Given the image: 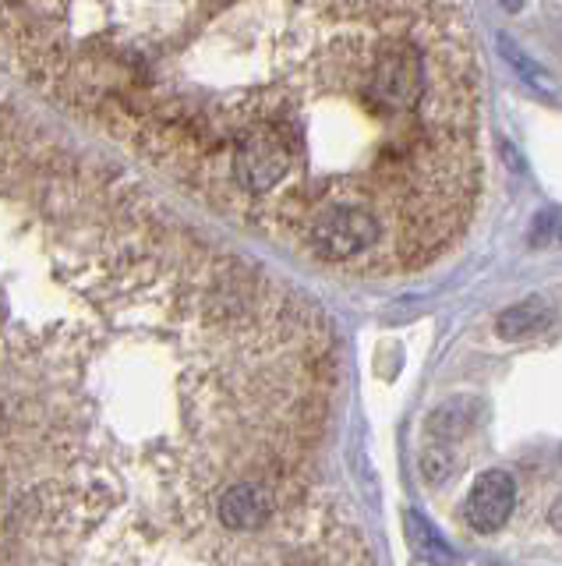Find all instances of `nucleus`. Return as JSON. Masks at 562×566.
<instances>
[{
  "mask_svg": "<svg viewBox=\"0 0 562 566\" xmlns=\"http://www.w3.org/2000/svg\"><path fill=\"white\" fill-rule=\"evenodd\" d=\"M502 4H506L509 11H520V8H523V0H502Z\"/></svg>",
  "mask_w": 562,
  "mask_h": 566,
  "instance_id": "nucleus-5",
  "label": "nucleus"
},
{
  "mask_svg": "<svg viewBox=\"0 0 562 566\" xmlns=\"http://www.w3.org/2000/svg\"><path fill=\"white\" fill-rule=\"evenodd\" d=\"M0 43L319 270L425 273L478 220L485 78L460 0H0Z\"/></svg>",
  "mask_w": 562,
  "mask_h": 566,
  "instance_id": "nucleus-1",
  "label": "nucleus"
},
{
  "mask_svg": "<svg viewBox=\"0 0 562 566\" xmlns=\"http://www.w3.org/2000/svg\"><path fill=\"white\" fill-rule=\"evenodd\" d=\"M544 326H549V308H544L541 301H523V305L502 312L496 323L502 340H523V336H534Z\"/></svg>",
  "mask_w": 562,
  "mask_h": 566,
  "instance_id": "nucleus-3",
  "label": "nucleus"
},
{
  "mask_svg": "<svg viewBox=\"0 0 562 566\" xmlns=\"http://www.w3.org/2000/svg\"><path fill=\"white\" fill-rule=\"evenodd\" d=\"M549 521H552V527H555V531H562V500H559V503L552 506V513H549Z\"/></svg>",
  "mask_w": 562,
  "mask_h": 566,
  "instance_id": "nucleus-4",
  "label": "nucleus"
},
{
  "mask_svg": "<svg viewBox=\"0 0 562 566\" xmlns=\"http://www.w3.org/2000/svg\"><path fill=\"white\" fill-rule=\"evenodd\" d=\"M517 503V482L506 471H485L478 482L470 485L464 500V517L474 531L491 535V531L506 527L509 513Z\"/></svg>",
  "mask_w": 562,
  "mask_h": 566,
  "instance_id": "nucleus-2",
  "label": "nucleus"
}]
</instances>
